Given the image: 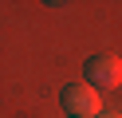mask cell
Here are the masks:
<instances>
[{
    "label": "cell",
    "instance_id": "cell-1",
    "mask_svg": "<svg viewBox=\"0 0 122 118\" xmlns=\"http://www.w3.org/2000/svg\"><path fill=\"white\" fill-rule=\"evenodd\" d=\"M59 102H63V110L71 118H98L102 114V94H98L91 83H63Z\"/></svg>",
    "mask_w": 122,
    "mask_h": 118
},
{
    "label": "cell",
    "instance_id": "cell-2",
    "mask_svg": "<svg viewBox=\"0 0 122 118\" xmlns=\"http://www.w3.org/2000/svg\"><path fill=\"white\" fill-rule=\"evenodd\" d=\"M83 71H87V83L95 87L98 94H102V91H114V87L122 83V59H118V55H110V51L91 55Z\"/></svg>",
    "mask_w": 122,
    "mask_h": 118
},
{
    "label": "cell",
    "instance_id": "cell-3",
    "mask_svg": "<svg viewBox=\"0 0 122 118\" xmlns=\"http://www.w3.org/2000/svg\"><path fill=\"white\" fill-rule=\"evenodd\" d=\"M98 118H122V114H98Z\"/></svg>",
    "mask_w": 122,
    "mask_h": 118
}]
</instances>
